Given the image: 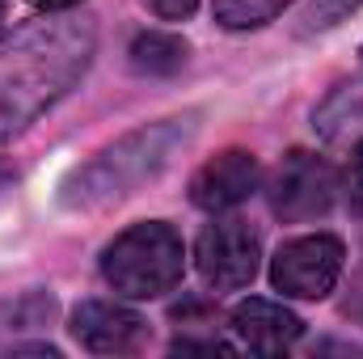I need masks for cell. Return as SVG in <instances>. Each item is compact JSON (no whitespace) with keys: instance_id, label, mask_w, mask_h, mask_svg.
<instances>
[{"instance_id":"obj_16","label":"cell","mask_w":363,"mask_h":359,"mask_svg":"<svg viewBox=\"0 0 363 359\" xmlns=\"http://www.w3.org/2000/svg\"><path fill=\"white\" fill-rule=\"evenodd\" d=\"M30 4H38V9H47V13H64V9H72V4H81V0H30Z\"/></svg>"},{"instance_id":"obj_3","label":"cell","mask_w":363,"mask_h":359,"mask_svg":"<svg viewBox=\"0 0 363 359\" xmlns=\"http://www.w3.org/2000/svg\"><path fill=\"white\" fill-rule=\"evenodd\" d=\"M182 270H186L182 237L161 220L118 233L101 254V279L127 300H152L174 292L182 283Z\"/></svg>"},{"instance_id":"obj_12","label":"cell","mask_w":363,"mask_h":359,"mask_svg":"<svg viewBox=\"0 0 363 359\" xmlns=\"http://www.w3.org/2000/svg\"><path fill=\"white\" fill-rule=\"evenodd\" d=\"M291 0H216V21L224 30H254L274 21Z\"/></svg>"},{"instance_id":"obj_6","label":"cell","mask_w":363,"mask_h":359,"mask_svg":"<svg viewBox=\"0 0 363 359\" xmlns=\"http://www.w3.org/2000/svg\"><path fill=\"white\" fill-rule=\"evenodd\" d=\"M199 270L211 287L220 292H237L258 275V258H262V241L245 220H216L203 228L199 237Z\"/></svg>"},{"instance_id":"obj_7","label":"cell","mask_w":363,"mask_h":359,"mask_svg":"<svg viewBox=\"0 0 363 359\" xmlns=\"http://www.w3.org/2000/svg\"><path fill=\"white\" fill-rule=\"evenodd\" d=\"M68 330L93 355H135L148 347V321L123 304H110V300H85L72 313Z\"/></svg>"},{"instance_id":"obj_4","label":"cell","mask_w":363,"mask_h":359,"mask_svg":"<svg viewBox=\"0 0 363 359\" xmlns=\"http://www.w3.org/2000/svg\"><path fill=\"white\" fill-rule=\"evenodd\" d=\"M334 194H338L334 165L317 153L296 148L279 161V170L271 178V211L279 220H291V224L317 220L334 207Z\"/></svg>"},{"instance_id":"obj_9","label":"cell","mask_w":363,"mask_h":359,"mask_svg":"<svg viewBox=\"0 0 363 359\" xmlns=\"http://www.w3.org/2000/svg\"><path fill=\"white\" fill-rule=\"evenodd\" d=\"M233 330H237V338L250 351L279 355V351H287L304 334V321L291 309L274 304V300H245V304L233 309Z\"/></svg>"},{"instance_id":"obj_11","label":"cell","mask_w":363,"mask_h":359,"mask_svg":"<svg viewBox=\"0 0 363 359\" xmlns=\"http://www.w3.org/2000/svg\"><path fill=\"white\" fill-rule=\"evenodd\" d=\"M313 127L325 136V140H351L363 136V81L355 85H342L325 97V106L313 114Z\"/></svg>"},{"instance_id":"obj_10","label":"cell","mask_w":363,"mask_h":359,"mask_svg":"<svg viewBox=\"0 0 363 359\" xmlns=\"http://www.w3.org/2000/svg\"><path fill=\"white\" fill-rule=\"evenodd\" d=\"M186 55H190L186 38L165 34V30H144L131 43V68L144 77H174V72H182Z\"/></svg>"},{"instance_id":"obj_2","label":"cell","mask_w":363,"mask_h":359,"mask_svg":"<svg viewBox=\"0 0 363 359\" xmlns=\"http://www.w3.org/2000/svg\"><path fill=\"white\" fill-rule=\"evenodd\" d=\"M194 136H199V114H182V118H161V123H148L114 140L93 161L72 170V178L64 182V194H60L64 207L93 211V207H110L135 194L144 182L161 178Z\"/></svg>"},{"instance_id":"obj_13","label":"cell","mask_w":363,"mask_h":359,"mask_svg":"<svg viewBox=\"0 0 363 359\" xmlns=\"http://www.w3.org/2000/svg\"><path fill=\"white\" fill-rule=\"evenodd\" d=\"M359 4L363 0H313V4L304 9V30H308V34H313V30H334V26L347 21Z\"/></svg>"},{"instance_id":"obj_17","label":"cell","mask_w":363,"mask_h":359,"mask_svg":"<svg viewBox=\"0 0 363 359\" xmlns=\"http://www.w3.org/2000/svg\"><path fill=\"white\" fill-rule=\"evenodd\" d=\"M4 13H9V0H0V21H4Z\"/></svg>"},{"instance_id":"obj_5","label":"cell","mask_w":363,"mask_h":359,"mask_svg":"<svg viewBox=\"0 0 363 359\" xmlns=\"http://www.w3.org/2000/svg\"><path fill=\"white\" fill-rule=\"evenodd\" d=\"M347 263V250L338 237L330 233H317V237H296L287 241L271 263V283L283 296H296V300H321L334 292L338 275Z\"/></svg>"},{"instance_id":"obj_15","label":"cell","mask_w":363,"mask_h":359,"mask_svg":"<svg viewBox=\"0 0 363 359\" xmlns=\"http://www.w3.org/2000/svg\"><path fill=\"white\" fill-rule=\"evenodd\" d=\"M194 4H199V0H148V9H152L157 17H165V21H182V17H190Z\"/></svg>"},{"instance_id":"obj_1","label":"cell","mask_w":363,"mask_h":359,"mask_svg":"<svg viewBox=\"0 0 363 359\" xmlns=\"http://www.w3.org/2000/svg\"><path fill=\"white\" fill-rule=\"evenodd\" d=\"M97 51L93 17L55 13L13 30L0 43V144L34 127L89 72Z\"/></svg>"},{"instance_id":"obj_8","label":"cell","mask_w":363,"mask_h":359,"mask_svg":"<svg viewBox=\"0 0 363 359\" xmlns=\"http://www.w3.org/2000/svg\"><path fill=\"white\" fill-rule=\"evenodd\" d=\"M258 178H262L258 157L245 153V148H228V153L211 157V161L194 174L190 199H194V207H203V211H224V207L245 203V199L258 190Z\"/></svg>"},{"instance_id":"obj_14","label":"cell","mask_w":363,"mask_h":359,"mask_svg":"<svg viewBox=\"0 0 363 359\" xmlns=\"http://www.w3.org/2000/svg\"><path fill=\"white\" fill-rule=\"evenodd\" d=\"M342 186H347V203H351V211H359L363 216V140L351 148V165H347Z\"/></svg>"}]
</instances>
